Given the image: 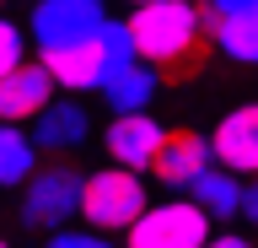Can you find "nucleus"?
Listing matches in <instances>:
<instances>
[{
  "label": "nucleus",
  "instance_id": "nucleus-18",
  "mask_svg": "<svg viewBox=\"0 0 258 248\" xmlns=\"http://www.w3.org/2000/svg\"><path fill=\"white\" fill-rule=\"evenodd\" d=\"M48 248H113V237L92 227H59V232H48Z\"/></svg>",
  "mask_w": 258,
  "mask_h": 248
},
{
  "label": "nucleus",
  "instance_id": "nucleus-11",
  "mask_svg": "<svg viewBox=\"0 0 258 248\" xmlns=\"http://www.w3.org/2000/svg\"><path fill=\"white\" fill-rule=\"evenodd\" d=\"M210 167V135L199 130H167L156 162H151V178L167 189V194H188V183Z\"/></svg>",
  "mask_w": 258,
  "mask_h": 248
},
{
  "label": "nucleus",
  "instance_id": "nucleus-4",
  "mask_svg": "<svg viewBox=\"0 0 258 248\" xmlns=\"http://www.w3.org/2000/svg\"><path fill=\"white\" fill-rule=\"evenodd\" d=\"M81 183H86V173L81 167H64V162H54V167H38L27 183H22V227L27 232H59V227H70L81 216Z\"/></svg>",
  "mask_w": 258,
  "mask_h": 248
},
{
  "label": "nucleus",
  "instance_id": "nucleus-12",
  "mask_svg": "<svg viewBox=\"0 0 258 248\" xmlns=\"http://www.w3.org/2000/svg\"><path fill=\"white\" fill-rule=\"evenodd\" d=\"M161 92V76L156 65H145V60H129L108 86H102V103H108V114H151V103Z\"/></svg>",
  "mask_w": 258,
  "mask_h": 248
},
{
  "label": "nucleus",
  "instance_id": "nucleus-14",
  "mask_svg": "<svg viewBox=\"0 0 258 248\" xmlns=\"http://www.w3.org/2000/svg\"><path fill=\"white\" fill-rule=\"evenodd\" d=\"M38 173V146L22 124H0V189H22Z\"/></svg>",
  "mask_w": 258,
  "mask_h": 248
},
{
  "label": "nucleus",
  "instance_id": "nucleus-22",
  "mask_svg": "<svg viewBox=\"0 0 258 248\" xmlns=\"http://www.w3.org/2000/svg\"><path fill=\"white\" fill-rule=\"evenodd\" d=\"M124 6H151V0H124Z\"/></svg>",
  "mask_w": 258,
  "mask_h": 248
},
{
  "label": "nucleus",
  "instance_id": "nucleus-3",
  "mask_svg": "<svg viewBox=\"0 0 258 248\" xmlns=\"http://www.w3.org/2000/svg\"><path fill=\"white\" fill-rule=\"evenodd\" d=\"M151 205V189H145V173H129V167H97L81 183V221L92 232H129L140 221V211Z\"/></svg>",
  "mask_w": 258,
  "mask_h": 248
},
{
  "label": "nucleus",
  "instance_id": "nucleus-15",
  "mask_svg": "<svg viewBox=\"0 0 258 248\" xmlns=\"http://www.w3.org/2000/svg\"><path fill=\"white\" fill-rule=\"evenodd\" d=\"M215 49L231 60V65H258V11H242V17H215Z\"/></svg>",
  "mask_w": 258,
  "mask_h": 248
},
{
  "label": "nucleus",
  "instance_id": "nucleus-24",
  "mask_svg": "<svg viewBox=\"0 0 258 248\" xmlns=\"http://www.w3.org/2000/svg\"><path fill=\"white\" fill-rule=\"evenodd\" d=\"M0 6H6V0H0Z\"/></svg>",
  "mask_w": 258,
  "mask_h": 248
},
{
  "label": "nucleus",
  "instance_id": "nucleus-16",
  "mask_svg": "<svg viewBox=\"0 0 258 248\" xmlns=\"http://www.w3.org/2000/svg\"><path fill=\"white\" fill-rule=\"evenodd\" d=\"M210 54H215V38H199V43H188L183 54H172L167 65H156V76H161V86H188L199 70L210 65Z\"/></svg>",
  "mask_w": 258,
  "mask_h": 248
},
{
  "label": "nucleus",
  "instance_id": "nucleus-6",
  "mask_svg": "<svg viewBox=\"0 0 258 248\" xmlns=\"http://www.w3.org/2000/svg\"><path fill=\"white\" fill-rule=\"evenodd\" d=\"M108 22V0H38L27 17V38L43 49H64L81 38H97Z\"/></svg>",
  "mask_w": 258,
  "mask_h": 248
},
{
  "label": "nucleus",
  "instance_id": "nucleus-10",
  "mask_svg": "<svg viewBox=\"0 0 258 248\" xmlns=\"http://www.w3.org/2000/svg\"><path fill=\"white\" fill-rule=\"evenodd\" d=\"M27 135L38 146V157H64V151H81L92 140V114H86L81 97H54L43 114L32 119Z\"/></svg>",
  "mask_w": 258,
  "mask_h": 248
},
{
  "label": "nucleus",
  "instance_id": "nucleus-23",
  "mask_svg": "<svg viewBox=\"0 0 258 248\" xmlns=\"http://www.w3.org/2000/svg\"><path fill=\"white\" fill-rule=\"evenodd\" d=\"M0 248H11V243H6V237H0Z\"/></svg>",
  "mask_w": 258,
  "mask_h": 248
},
{
  "label": "nucleus",
  "instance_id": "nucleus-17",
  "mask_svg": "<svg viewBox=\"0 0 258 248\" xmlns=\"http://www.w3.org/2000/svg\"><path fill=\"white\" fill-rule=\"evenodd\" d=\"M27 60V27H16L11 17H0V76H11Z\"/></svg>",
  "mask_w": 258,
  "mask_h": 248
},
{
  "label": "nucleus",
  "instance_id": "nucleus-7",
  "mask_svg": "<svg viewBox=\"0 0 258 248\" xmlns=\"http://www.w3.org/2000/svg\"><path fill=\"white\" fill-rule=\"evenodd\" d=\"M210 162L237 173V178H258V103H237V108H226L215 119Z\"/></svg>",
  "mask_w": 258,
  "mask_h": 248
},
{
  "label": "nucleus",
  "instance_id": "nucleus-13",
  "mask_svg": "<svg viewBox=\"0 0 258 248\" xmlns=\"http://www.w3.org/2000/svg\"><path fill=\"white\" fill-rule=\"evenodd\" d=\"M242 183L247 178H237V173H226V167L210 162L205 173L188 183V200L210 216V221H231V216H242Z\"/></svg>",
  "mask_w": 258,
  "mask_h": 248
},
{
  "label": "nucleus",
  "instance_id": "nucleus-8",
  "mask_svg": "<svg viewBox=\"0 0 258 248\" xmlns=\"http://www.w3.org/2000/svg\"><path fill=\"white\" fill-rule=\"evenodd\" d=\"M161 140H167V130H161L151 114H113V124L102 130L108 162L113 167H129V173H151Z\"/></svg>",
  "mask_w": 258,
  "mask_h": 248
},
{
  "label": "nucleus",
  "instance_id": "nucleus-2",
  "mask_svg": "<svg viewBox=\"0 0 258 248\" xmlns=\"http://www.w3.org/2000/svg\"><path fill=\"white\" fill-rule=\"evenodd\" d=\"M210 6L205 0H151V6H129V43H135V60L145 65H167L172 54H183L188 43H199L205 33Z\"/></svg>",
  "mask_w": 258,
  "mask_h": 248
},
{
  "label": "nucleus",
  "instance_id": "nucleus-5",
  "mask_svg": "<svg viewBox=\"0 0 258 248\" xmlns=\"http://www.w3.org/2000/svg\"><path fill=\"white\" fill-rule=\"evenodd\" d=\"M210 227H215V221H210L188 194L183 200L167 194L161 205H145L140 211V221L124 232V248H205Z\"/></svg>",
  "mask_w": 258,
  "mask_h": 248
},
{
  "label": "nucleus",
  "instance_id": "nucleus-19",
  "mask_svg": "<svg viewBox=\"0 0 258 248\" xmlns=\"http://www.w3.org/2000/svg\"><path fill=\"white\" fill-rule=\"evenodd\" d=\"M215 17H242V11H258V0H205Z\"/></svg>",
  "mask_w": 258,
  "mask_h": 248
},
{
  "label": "nucleus",
  "instance_id": "nucleus-20",
  "mask_svg": "<svg viewBox=\"0 0 258 248\" xmlns=\"http://www.w3.org/2000/svg\"><path fill=\"white\" fill-rule=\"evenodd\" d=\"M242 216L258 227V178H247V183H242Z\"/></svg>",
  "mask_w": 258,
  "mask_h": 248
},
{
  "label": "nucleus",
  "instance_id": "nucleus-21",
  "mask_svg": "<svg viewBox=\"0 0 258 248\" xmlns=\"http://www.w3.org/2000/svg\"><path fill=\"white\" fill-rule=\"evenodd\" d=\"M205 248H253V243H247L242 232H210V243H205Z\"/></svg>",
  "mask_w": 258,
  "mask_h": 248
},
{
  "label": "nucleus",
  "instance_id": "nucleus-9",
  "mask_svg": "<svg viewBox=\"0 0 258 248\" xmlns=\"http://www.w3.org/2000/svg\"><path fill=\"white\" fill-rule=\"evenodd\" d=\"M54 76L43 60H22L11 76H0V124H32L54 103Z\"/></svg>",
  "mask_w": 258,
  "mask_h": 248
},
{
  "label": "nucleus",
  "instance_id": "nucleus-1",
  "mask_svg": "<svg viewBox=\"0 0 258 248\" xmlns=\"http://www.w3.org/2000/svg\"><path fill=\"white\" fill-rule=\"evenodd\" d=\"M38 60L48 65V76H54L59 92L81 97V92H102V86L135 60V43H129V27H124V22L108 17L97 38H81V43H64V49H43Z\"/></svg>",
  "mask_w": 258,
  "mask_h": 248
}]
</instances>
